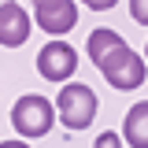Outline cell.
I'll list each match as a JSON object with an SVG mask.
<instances>
[{"instance_id": "1", "label": "cell", "mask_w": 148, "mask_h": 148, "mask_svg": "<svg viewBox=\"0 0 148 148\" xmlns=\"http://www.w3.org/2000/svg\"><path fill=\"white\" fill-rule=\"evenodd\" d=\"M96 71L104 74V82H108L111 89L130 92V89H137V85H145L148 63H145V56H137L130 45H119L115 52H108L100 63H96Z\"/></svg>"}, {"instance_id": "2", "label": "cell", "mask_w": 148, "mask_h": 148, "mask_svg": "<svg viewBox=\"0 0 148 148\" xmlns=\"http://www.w3.org/2000/svg\"><path fill=\"white\" fill-rule=\"evenodd\" d=\"M56 115L67 130H85L96 119V92L82 82H67L56 96Z\"/></svg>"}, {"instance_id": "3", "label": "cell", "mask_w": 148, "mask_h": 148, "mask_svg": "<svg viewBox=\"0 0 148 148\" xmlns=\"http://www.w3.org/2000/svg\"><path fill=\"white\" fill-rule=\"evenodd\" d=\"M52 122H56V104H48L37 92H26L11 104V126L18 137H45Z\"/></svg>"}, {"instance_id": "4", "label": "cell", "mask_w": 148, "mask_h": 148, "mask_svg": "<svg viewBox=\"0 0 148 148\" xmlns=\"http://www.w3.org/2000/svg\"><path fill=\"white\" fill-rule=\"evenodd\" d=\"M74 71H78V52L67 41H48L37 52V74L45 82H71Z\"/></svg>"}, {"instance_id": "5", "label": "cell", "mask_w": 148, "mask_h": 148, "mask_svg": "<svg viewBox=\"0 0 148 148\" xmlns=\"http://www.w3.org/2000/svg\"><path fill=\"white\" fill-rule=\"evenodd\" d=\"M34 18L37 26L45 30V34H52L56 41L74 30V22H78V4L74 0H37L34 4Z\"/></svg>"}, {"instance_id": "6", "label": "cell", "mask_w": 148, "mask_h": 148, "mask_svg": "<svg viewBox=\"0 0 148 148\" xmlns=\"http://www.w3.org/2000/svg\"><path fill=\"white\" fill-rule=\"evenodd\" d=\"M26 37H30V11L15 0L0 4V45L18 48V45H26Z\"/></svg>"}, {"instance_id": "7", "label": "cell", "mask_w": 148, "mask_h": 148, "mask_svg": "<svg viewBox=\"0 0 148 148\" xmlns=\"http://www.w3.org/2000/svg\"><path fill=\"white\" fill-rule=\"evenodd\" d=\"M122 141L130 148H148V100L133 104L122 119Z\"/></svg>"}, {"instance_id": "8", "label": "cell", "mask_w": 148, "mask_h": 148, "mask_svg": "<svg viewBox=\"0 0 148 148\" xmlns=\"http://www.w3.org/2000/svg\"><path fill=\"white\" fill-rule=\"evenodd\" d=\"M119 45H126V41L115 34V30L100 26V30H92V34H89V45H85V48H89V59H92V63H100V59H104L108 52H115Z\"/></svg>"}, {"instance_id": "9", "label": "cell", "mask_w": 148, "mask_h": 148, "mask_svg": "<svg viewBox=\"0 0 148 148\" xmlns=\"http://www.w3.org/2000/svg\"><path fill=\"white\" fill-rule=\"evenodd\" d=\"M92 148H122V133H111V130H104V133L92 141Z\"/></svg>"}, {"instance_id": "10", "label": "cell", "mask_w": 148, "mask_h": 148, "mask_svg": "<svg viewBox=\"0 0 148 148\" xmlns=\"http://www.w3.org/2000/svg\"><path fill=\"white\" fill-rule=\"evenodd\" d=\"M130 15H133V22L148 26V0H130Z\"/></svg>"}, {"instance_id": "11", "label": "cell", "mask_w": 148, "mask_h": 148, "mask_svg": "<svg viewBox=\"0 0 148 148\" xmlns=\"http://www.w3.org/2000/svg\"><path fill=\"white\" fill-rule=\"evenodd\" d=\"M0 148H30L26 141H0Z\"/></svg>"}, {"instance_id": "12", "label": "cell", "mask_w": 148, "mask_h": 148, "mask_svg": "<svg viewBox=\"0 0 148 148\" xmlns=\"http://www.w3.org/2000/svg\"><path fill=\"white\" fill-rule=\"evenodd\" d=\"M145 63H148V45H145Z\"/></svg>"}]
</instances>
